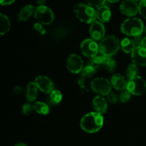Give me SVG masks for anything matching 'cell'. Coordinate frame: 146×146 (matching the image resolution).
<instances>
[{
    "label": "cell",
    "mask_w": 146,
    "mask_h": 146,
    "mask_svg": "<svg viewBox=\"0 0 146 146\" xmlns=\"http://www.w3.org/2000/svg\"><path fill=\"white\" fill-rule=\"evenodd\" d=\"M34 7L32 4H27L24 6L19 13L17 16V19L19 21H26L30 18L31 15L35 12Z\"/></svg>",
    "instance_id": "e0dca14e"
},
{
    "label": "cell",
    "mask_w": 146,
    "mask_h": 146,
    "mask_svg": "<svg viewBox=\"0 0 146 146\" xmlns=\"http://www.w3.org/2000/svg\"><path fill=\"white\" fill-rule=\"evenodd\" d=\"M131 94L127 89L123 91L119 96L120 101H121V103H123V104L128 102L130 99H131Z\"/></svg>",
    "instance_id": "484cf974"
},
{
    "label": "cell",
    "mask_w": 146,
    "mask_h": 146,
    "mask_svg": "<svg viewBox=\"0 0 146 146\" xmlns=\"http://www.w3.org/2000/svg\"><path fill=\"white\" fill-rule=\"evenodd\" d=\"M121 47L119 40L115 36L105 37L99 44V52L102 56L111 57L115 55Z\"/></svg>",
    "instance_id": "277c9868"
},
{
    "label": "cell",
    "mask_w": 146,
    "mask_h": 146,
    "mask_svg": "<svg viewBox=\"0 0 146 146\" xmlns=\"http://www.w3.org/2000/svg\"><path fill=\"white\" fill-rule=\"evenodd\" d=\"M121 13L127 17H133L139 12V6L133 0H124L120 4Z\"/></svg>",
    "instance_id": "30bf717a"
},
{
    "label": "cell",
    "mask_w": 146,
    "mask_h": 146,
    "mask_svg": "<svg viewBox=\"0 0 146 146\" xmlns=\"http://www.w3.org/2000/svg\"><path fill=\"white\" fill-rule=\"evenodd\" d=\"M104 117L98 112H91L84 115L81 120V128L88 133H94L101 129L104 125Z\"/></svg>",
    "instance_id": "6da1fadb"
},
{
    "label": "cell",
    "mask_w": 146,
    "mask_h": 146,
    "mask_svg": "<svg viewBox=\"0 0 146 146\" xmlns=\"http://www.w3.org/2000/svg\"><path fill=\"white\" fill-rule=\"evenodd\" d=\"M141 46H143V47H145L146 48V35L143 36V38H142V41H141Z\"/></svg>",
    "instance_id": "e575fe53"
},
{
    "label": "cell",
    "mask_w": 146,
    "mask_h": 146,
    "mask_svg": "<svg viewBox=\"0 0 146 146\" xmlns=\"http://www.w3.org/2000/svg\"><path fill=\"white\" fill-rule=\"evenodd\" d=\"M121 47L124 52L127 53V54H130V53L132 54L134 49L136 48V46H135L133 39H131L129 38H125L121 41Z\"/></svg>",
    "instance_id": "d6986e66"
},
{
    "label": "cell",
    "mask_w": 146,
    "mask_h": 146,
    "mask_svg": "<svg viewBox=\"0 0 146 146\" xmlns=\"http://www.w3.org/2000/svg\"><path fill=\"white\" fill-rule=\"evenodd\" d=\"M15 1V0H0V4L1 5H9Z\"/></svg>",
    "instance_id": "d6a6232c"
},
{
    "label": "cell",
    "mask_w": 146,
    "mask_h": 146,
    "mask_svg": "<svg viewBox=\"0 0 146 146\" xmlns=\"http://www.w3.org/2000/svg\"><path fill=\"white\" fill-rule=\"evenodd\" d=\"M96 17L101 23H107L111 18V11L108 6L103 5L96 10Z\"/></svg>",
    "instance_id": "2e32d148"
},
{
    "label": "cell",
    "mask_w": 146,
    "mask_h": 146,
    "mask_svg": "<svg viewBox=\"0 0 146 146\" xmlns=\"http://www.w3.org/2000/svg\"><path fill=\"white\" fill-rule=\"evenodd\" d=\"M74 11L77 18L83 23L92 24L96 19V10L89 5L77 3L74 6Z\"/></svg>",
    "instance_id": "3957f363"
},
{
    "label": "cell",
    "mask_w": 146,
    "mask_h": 146,
    "mask_svg": "<svg viewBox=\"0 0 146 146\" xmlns=\"http://www.w3.org/2000/svg\"><path fill=\"white\" fill-rule=\"evenodd\" d=\"M119 100V96H118L116 94H114V93H110V94L107 96V101L109 103H111V104H117Z\"/></svg>",
    "instance_id": "f1b7e54d"
},
{
    "label": "cell",
    "mask_w": 146,
    "mask_h": 146,
    "mask_svg": "<svg viewBox=\"0 0 146 146\" xmlns=\"http://www.w3.org/2000/svg\"><path fill=\"white\" fill-rule=\"evenodd\" d=\"M143 36V34H141V35L133 37V41H134V42H135L136 47L141 46V41H142Z\"/></svg>",
    "instance_id": "1f68e13d"
},
{
    "label": "cell",
    "mask_w": 146,
    "mask_h": 146,
    "mask_svg": "<svg viewBox=\"0 0 146 146\" xmlns=\"http://www.w3.org/2000/svg\"><path fill=\"white\" fill-rule=\"evenodd\" d=\"M127 81L125 77L120 74H115L111 77V84L115 89L118 91H124L127 88Z\"/></svg>",
    "instance_id": "5bb4252c"
},
{
    "label": "cell",
    "mask_w": 146,
    "mask_h": 146,
    "mask_svg": "<svg viewBox=\"0 0 146 146\" xmlns=\"http://www.w3.org/2000/svg\"><path fill=\"white\" fill-rule=\"evenodd\" d=\"M89 32L93 40L96 41H102L106 34L105 27L101 21H96L91 24Z\"/></svg>",
    "instance_id": "8fae6325"
},
{
    "label": "cell",
    "mask_w": 146,
    "mask_h": 146,
    "mask_svg": "<svg viewBox=\"0 0 146 146\" xmlns=\"http://www.w3.org/2000/svg\"><path fill=\"white\" fill-rule=\"evenodd\" d=\"M93 106L96 112L101 114L105 113L108 108V103L106 99L101 96H97L93 100Z\"/></svg>",
    "instance_id": "9a60e30c"
},
{
    "label": "cell",
    "mask_w": 146,
    "mask_h": 146,
    "mask_svg": "<svg viewBox=\"0 0 146 146\" xmlns=\"http://www.w3.org/2000/svg\"><path fill=\"white\" fill-rule=\"evenodd\" d=\"M34 106L31 105L30 103H26L22 107V113L24 115H30L32 113Z\"/></svg>",
    "instance_id": "f546056e"
},
{
    "label": "cell",
    "mask_w": 146,
    "mask_h": 146,
    "mask_svg": "<svg viewBox=\"0 0 146 146\" xmlns=\"http://www.w3.org/2000/svg\"><path fill=\"white\" fill-rule=\"evenodd\" d=\"M34 17L38 22L44 25L51 24L54 20V14L52 10L45 5L38 6L36 8Z\"/></svg>",
    "instance_id": "8992f818"
},
{
    "label": "cell",
    "mask_w": 146,
    "mask_h": 146,
    "mask_svg": "<svg viewBox=\"0 0 146 146\" xmlns=\"http://www.w3.org/2000/svg\"><path fill=\"white\" fill-rule=\"evenodd\" d=\"M102 66L105 67L107 71L111 72L115 70V67H116V62L111 57L103 56Z\"/></svg>",
    "instance_id": "7402d4cb"
},
{
    "label": "cell",
    "mask_w": 146,
    "mask_h": 146,
    "mask_svg": "<svg viewBox=\"0 0 146 146\" xmlns=\"http://www.w3.org/2000/svg\"><path fill=\"white\" fill-rule=\"evenodd\" d=\"M86 2L88 4V5L91 6L92 7H98L104 5L106 0H85Z\"/></svg>",
    "instance_id": "4316f807"
},
{
    "label": "cell",
    "mask_w": 146,
    "mask_h": 146,
    "mask_svg": "<svg viewBox=\"0 0 146 146\" xmlns=\"http://www.w3.org/2000/svg\"><path fill=\"white\" fill-rule=\"evenodd\" d=\"M34 29L36 30V31H38V32H40L41 34H45L46 30L44 29V27H43V26H42V24H41V23H39V22L36 23V24H34Z\"/></svg>",
    "instance_id": "4dcf8cb0"
},
{
    "label": "cell",
    "mask_w": 146,
    "mask_h": 146,
    "mask_svg": "<svg viewBox=\"0 0 146 146\" xmlns=\"http://www.w3.org/2000/svg\"><path fill=\"white\" fill-rule=\"evenodd\" d=\"M138 66L135 64H131L128 66L126 71V76L129 79L138 76V72H139Z\"/></svg>",
    "instance_id": "cb8c5ba5"
},
{
    "label": "cell",
    "mask_w": 146,
    "mask_h": 146,
    "mask_svg": "<svg viewBox=\"0 0 146 146\" xmlns=\"http://www.w3.org/2000/svg\"><path fill=\"white\" fill-rule=\"evenodd\" d=\"M97 70L98 69L96 68L94 66L90 65V64H88L86 66L84 67V69L81 71V77L84 78H90V77L93 76L96 74Z\"/></svg>",
    "instance_id": "603a6c76"
},
{
    "label": "cell",
    "mask_w": 146,
    "mask_h": 146,
    "mask_svg": "<svg viewBox=\"0 0 146 146\" xmlns=\"http://www.w3.org/2000/svg\"><path fill=\"white\" fill-rule=\"evenodd\" d=\"M126 89L132 95L142 96L146 92V81L142 77L136 76L128 80Z\"/></svg>",
    "instance_id": "5b68a950"
},
{
    "label": "cell",
    "mask_w": 146,
    "mask_h": 146,
    "mask_svg": "<svg viewBox=\"0 0 146 146\" xmlns=\"http://www.w3.org/2000/svg\"><path fill=\"white\" fill-rule=\"evenodd\" d=\"M133 1H141V0H133Z\"/></svg>",
    "instance_id": "f35d334b"
},
{
    "label": "cell",
    "mask_w": 146,
    "mask_h": 146,
    "mask_svg": "<svg viewBox=\"0 0 146 146\" xmlns=\"http://www.w3.org/2000/svg\"><path fill=\"white\" fill-rule=\"evenodd\" d=\"M14 91L17 94H21L22 93V88L20 86H16Z\"/></svg>",
    "instance_id": "836d02e7"
},
{
    "label": "cell",
    "mask_w": 146,
    "mask_h": 146,
    "mask_svg": "<svg viewBox=\"0 0 146 146\" xmlns=\"http://www.w3.org/2000/svg\"><path fill=\"white\" fill-rule=\"evenodd\" d=\"M38 87L35 82L29 83L27 86L26 91V98L29 102H33L35 101L38 96Z\"/></svg>",
    "instance_id": "ac0fdd59"
},
{
    "label": "cell",
    "mask_w": 146,
    "mask_h": 146,
    "mask_svg": "<svg viewBox=\"0 0 146 146\" xmlns=\"http://www.w3.org/2000/svg\"><path fill=\"white\" fill-rule=\"evenodd\" d=\"M14 146H27L25 143H19L16 144Z\"/></svg>",
    "instance_id": "8d00e7d4"
},
{
    "label": "cell",
    "mask_w": 146,
    "mask_h": 146,
    "mask_svg": "<svg viewBox=\"0 0 146 146\" xmlns=\"http://www.w3.org/2000/svg\"><path fill=\"white\" fill-rule=\"evenodd\" d=\"M131 58L133 64L139 66H146V48L138 46L131 54Z\"/></svg>",
    "instance_id": "4fadbf2b"
},
{
    "label": "cell",
    "mask_w": 146,
    "mask_h": 146,
    "mask_svg": "<svg viewBox=\"0 0 146 146\" xmlns=\"http://www.w3.org/2000/svg\"><path fill=\"white\" fill-rule=\"evenodd\" d=\"M34 109L40 115H47L49 113L50 108L47 104L41 101H36L34 104Z\"/></svg>",
    "instance_id": "44dd1931"
},
{
    "label": "cell",
    "mask_w": 146,
    "mask_h": 146,
    "mask_svg": "<svg viewBox=\"0 0 146 146\" xmlns=\"http://www.w3.org/2000/svg\"><path fill=\"white\" fill-rule=\"evenodd\" d=\"M81 50L84 56L89 58L96 56L99 51V45L91 38L84 40L81 44Z\"/></svg>",
    "instance_id": "ba28073f"
},
{
    "label": "cell",
    "mask_w": 146,
    "mask_h": 146,
    "mask_svg": "<svg viewBox=\"0 0 146 146\" xmlns=\"http://www.w3.org/2000/svg\"><path fill=\"white\" fill-rule=\"evenodd\" d=\"M139 13L143 18L146 19V0L140 1L139 4Z\"/></svg>",
    "instance_id": "83f0119b"
},
{
    "label": "cell",
    "mask_w": 146,
    "mask_h": 146,
    "mask_svg": "<svg viewBox=\"0 0 146 146\" xmlns=\"http://www.w3.org/2000/svg\"><path fill=\"white\" fill-rule=\"evenodd\" d=\"M121 29L123 34L125 35L135 37L143 34L145 27L143 23L140 19L133 17L125 20L122 23Z\"/></svg>",
    "instance_id": "7a4b0ae2"
},
{
    "label": "cell",
    "mask_w": 146,
    "mask_h": 146,
    "mask_svg": "<svg viewBox=\"0 0 146 146\" xmlns=\"http://www.w3.org/2000/svg\"><path fill=\"white\" fill-rule=\"evenodd\" d=\"M107 1L110 3H116V2H118L119 0H107Z\"/></svg>",
    "instance_id": "74e56055"
},
{
    "label": "cell",
    "mask_w": 146,
    "mask_h": 146,
    "mask_svg": "<svg viewBox=\"0 0 146 146\" xmlns=\"http://www.w3.org/2000/svg\"><path fill=\"white\" fill-rule=\"evenodd\" d=\"M11 23L9 19L4 14H0V34L4 35L7 34L10 29Z\"/></svg>",
    "instance_id": "ffe728a7"
},
{
    "label": "cell",
    "mask_w": 146,
    "mask_h": 146,
    "mask_svg": "<svg viewBox=\"0 0 146 146\" xmlns=\"http://www.w3.org/2000/svg\"><path fill=\"white\" fill-rule=\"evenodd\" d=\"M51 101L54 105H57V104H60L62 101L63 96L62 94L60 91L58 90H54L51 93Z\"/></svg>",
    "instance_id": "d4e9b609"
},
{
    "label": "cell",
    "mask_w": 146,
    "mask_h": 146,
    "mask_svg": "<svg viewBox=\"0 0 146 146\" xmlns=\"http://www.w3.org/2000/svg\"><path fill=\"white\" fill-rule=\"evenodd\" d=\"M67 68L72 74H78L84 69V61L77 54H71L67 59Z\"/></svg>",
    "instance_id": "9c48e42d"
},
{
    "label": "cell",
    "mask_w": 146,
    "mask_h": 146,
    "mask_svg": "<svg viewBox=\"0 0 146 146\" xmlns=\"http://www.w3.org/2000/svg\"><path fill=\"white\" fill-rule=\"evenodd\" d=\"M91 89L101 96H108L111 93L112 85L105 78H96L91 81Z\"/></svg>",
    "instance_id": "52a82bcc"
},
{
    "label": "cell",
    "mask_w": 146,
    "mask_h": 146,
    "mask_svg": "<svg viewBox=\"0 0 146 146\" xmlns=\"http://www.w3.org/2000/svg\"><path fill=\"white\" fill-rule=\"evenodd\" d=\"M36 2L38 4V6H42L44 5V4L46 3V0H35Z\"/></svg>",
    "instance_id": "d590c367"
},
{
    "label": "cell",
    "mask_w": 146,
    "mask_h": 146,
    "mask_svg": "<svg viewBox=\"0 0 146 146\" xmlns=\"http://www.w3.org/2000/svg\"><path fill=\"white\" fill-rule=\"evenodd\" d=\"M144 31H145V33L146 34V27H145V29H144Z\"/></svg>",
    "instance_id": "ab89813d"
},
{
    "label": "cell",
    "mask_w": 146,
    "mask_h": 146,
    "mask_svg": "<svg viewBox=\"0 0 146 146\" xmlns=\"http://www.w3.org/2000/svg\"><path fill=\"white\" fill-rule=\"evenodd\" d=\"M35 84L38 89L45 94H51L54 90V84L51 79L45 76H38L36 78Z\"/></svg>",
    "instance_id": "7c38bea8"
}]
</instances>
